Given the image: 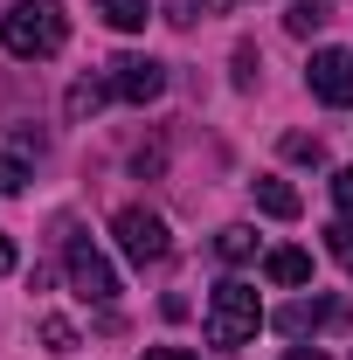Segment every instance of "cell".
<instances>
[{
	"mask_svg": "<svg viewBox=\"0 0 353 360\" xmlns=\"http://www.w3.org/2000/svg\"><path fill=\"white\" fill-rule=\"evenodd\" d=\"M326 243H333V257L353 270V229H347V222H340V229H326Z\"/></svg>",
	"mask_w": 353,
	"mask_h": 360,
	"instance_id": "cell-16",
	"label": "cell"
},
{
	"mask_svg": "<svg viewBox=\"0 0 353 360\" xmlns=\"http://www.w3.org/2000/svg\"><path fill=\"white\" fill-rule=\"evenodd\" d=\"M90 7H97V14H104V21L118 28V35L146 28V14H153V0H90Z\"/></svg>",
	"mask_w": 353,
	"mask_h": 360,
	"instance_id": "cell-9",
	"label": "cell"
},
{
	"mask_svg": "<svg viewBox=\"0 0 353 360\" xmlns=\"http://www.w3.org/2000/svg\"><path fill=\"white\" fill-rule=\"evenodd\" d=\"M146 360H194V354H180V347H153Z\"/></svg>",
	"mask_w": 353,
	"mask_h": 360,
	"instance_id": "cell-20",
	"label": "cell"
},
{
	"mask_svg": "<svg viewBox=\"0 0 353 360\" xmlns=\"http://www.w3.org/2000/svg\"><path fill=\"white\" fill-rule=\"evenodd\" d=\"M167 90V70L153 63V56H118L111 63V97H125V104H153Z\"/></svg>",
	"mask_w": 353,
	"mask_h": 360,
	"instance_id": "cell-6",
	"label": "cell"
},
{
	"mask_svg": "<svg viewBox=\"0 0 353 360\" xmlns=\"http://www.w3.org/2000/svg\"><path fill=\"white\" fill-rule=\"evenodd\" d=\"M111 236H118V250L132 257V264H160L174 243H167V222L160 215H146V208H118L111 215Z\"/></svg>",
	"mask_w": 353,
	"mask_h": 360,
	"instance_id": "cell-4",
	"label": "cell"
},
{
	"mask_svg": "<svg viewBox=\"0 0 353 360\" xmlns=\"http://www.w3.org/2000/svg\"><path fill=\"white\" fill-rule=\"evenodd\" d=\"M333 319H340V305H333V298H312V305H291L277 326H284V333H312V326H333Z\"/></svg>",
	"mask_w": 353,
	"mask_h": 360,
	"instance_id": "cell-10",
	"label": "cell"
},
{
	"mask_svg": "<svg viewBox=\"0 0 353 360\" xmlns=\"http://www.w3.org/2000/svg\"><path fill=\"white\" fill-rule=\"evenodd\" d=\"M21 180H28V167L14 153H0V194H21Z\"/></svg>",
	"mask_w": 353,
	"mask_h": 360,
	"instance_id": "cell-14",
	"label": "cell"
},
{
	"mask_svg": "<svg viewBox=\"0 0 353 360\" xmlns=\"http://www.w3.org/2000/svg\"><path fill=\"white\" fill-rule=\"evenodd\" d=\"M284 153H291V160H312V167H319V139H305V132H291V139H284Z\"/></svg>",
	"mask_w": 353,
	"mask_h": 360,
	"instance_id": "cell-18",
	"label": "cell"
},
{
	"mask_svg": "<svg viewBox=\"0 0 353 360\" xmlns=\"http://www.w3.org/2000/svg\"><path fill=\"white\" fill-rule=\"evenodd\" d=\"M333 201H340V215L353 222V167H347V174H333Z\"/></svg>",
	"mask_w": 353,
	"mask_h": 360,
	"instance_id": "cell-17",
	"label": "cell"
},
{
	"mask_svg": "<svg viewBox=\"0 0 353 360\" xmlns=\"http://www.w3.org/2000/svg\"><path fill=\"white\" fill-rule=\"evenodd\" d=\"M264 277H270V284H312V257H305V250H270Z\"/></svg>",
	"mask_w": 353,
	"mask_h": 360,
	"instance_id": "cell-8",
	"label": "cell"
},
{
	"mask_svg": "<svg viewBox=\"0 0 353 360\" xmlns=\"http://www.w3.org/2000/svg\"><path fill=\"white\" fill-rule=\"evenodd\" d=\"M312 97L319 104H353V49H319L312 56Z\"/></svg>",
	"mask_w": 353,
	"mask_h": 360,
	"instance_id": "cell-5",
	"label": "cell"
},
{
	"mask_svg": "<svg viewBox=\"0 0 353 360\" xmlns=\"http://www.w3.org/2000/svg\"><path fill=\"white\" fill-rule=\"evenodd\" d=\"M326 21H333V0H291V14H284L291 35H312V28H326Z\"/></svg>",
	"mask_w": 353,
	"mask_h": 360,
	"instance_id": "cell-11",
	"label": "cell"
},
{
	"mask_svg": "<svg viewBox=\"0 0 353 360\" xmlns=\"http://www.w3.org/2000/svg\"><path fill=\"white\" fill-rule=\"evenodd\" d=\"M250 194H257V208L277 215V222H298V208H305V201H298V187H291V180H277V174H257V180H250Z\"/></svg>",
	"mask_w": 353,
	"mask_h": 360,
	"instance_id": "cell-7",
	"label": "cell"
},
{
	"mask_svg": "<svg viewBox=\"0 0 353 360\" xmlns=\"http://www.w3.org/2000/svg\"><path fill=\"white\" fill-rule=\"evenodd\" d=\"M104 90H111V84H77V90H70V118H90V111L104 104Z\"/></svg>",
	"mask_w": 353,
	"mask_h": 360,
	"instance_id": "cell-13",
	"label": "cell"
},
{
	"mask_svg": "<svg viewBox=\"0 0 353 360\" xmlns=\"http://www.w3.org/2000/svg\"><path fill=\"white\" fill-rule=\"evenodd\" d=\"M7 270H14V243L0 236V277H7Z\"/></svg>",
	"mask_w": 353,
	"mask_h": 360,
	"instance_id": "cell-21",
	"label": "cell"
},
{
	"mask_svg": "<svg viewBox=\"0 0 353 360\" xmlns=\"http://www.w3.org/2000/svg\"><path fill=\"white\" fill-rule=\"evenodd\" d=\"M222 7H236V0H180V21H194V14H222Z\"/></svg>",
	"mask_w": 353,
	"mask_h": 360,
	"instance_id": "cell-19",
	"label": "cell"
},
{
	"mask_svg": "<svg viewBox=\"0 0 353 360\" xmlns=\"http://www.w3.org/2000/svg\"><path fill=\"white\" fill-rule=\"evenodd\" d=\"M222 257H229V264H250V257H257V236H250V229L236 222V229H222V243H215Z\"/></svg>",
	"mask_w": 353,
	"mask_h": 360,
	"instance_id": "cell-12",
	"label": "cell"
},
{
	"mask_svg": "<svg viewBox=\"0 0 353 360\" xmlns=\"http://www.w3.org/2000/svg\"><path fill=\"white\" fill-rule=\"evenodd\" d=\"M42 340H49V354H70V347H77V333H70L63 319H49V326H42Z\"/></svg>",
	"mask_w": 353,
	"mask_h": 360,
	"instance_id": "cell-15",
	"label": "cell"
},
{
	"mask_svg": "<svg viewBox=\"0 0 353 360\" xmlns=\"http://www.w3.org/2000/svg\"><path fill=\"white\" fill-rule=\"evenodd\" d=\"M257 326H264V298H257V284L229 277V284L215 291V305H208V347L236 354V347L257 340Z\"/></svg>",
	"mask_w": 353,
	"mask_h": 360,
	"instance_id": "cell-2",
	"label": "cell"
},
{
	"mask_svg": "<svg viewBox=\"0 0 353 360\" xmlns=\"http://www.w3.org/2000/svg\"><path fill=\"white\" fill-rule=\"evenodd\" d=\"M284 360H326V354H319V347H291Z\"/></svg>",
	"mask_w": 353,
	"mask_h": 360,
	"instance_id": "cell-22",
	"label": "cell"
},
{
	"mask_svg": "<svg viewBox=\"0 0 353 360\" xmlns=\"http://www.w3.org/2000/svg\"><path fill=\"white\" fill-rule=\"evenodd\" d=\"M0 42L14 49L21 63H42V56H56V49L70 42V21H63L56 0H14L7 21H0Z\"/></svg>",
	"mask_w": 353,
	"mask_h": 360,
	"instance_id": "cell-1",
	"label": "cell"
},
{
	"mask_svg": "<svg viewBox=\"0 0 353 360\" xmlns=\"http://www.w3.org/2000/svg\"><path fill=\"white\" fill-rule=\"evenodd\" d=\"M63 264H70V291H77L84 305H111V298H118V270L97 257V243H90V236H70Z\"/></svg>",
	"mask_w": 353,
	"mask_h": 360,
	"instance_id": "cell-3",
	"label": "cell"
}]
</instances>
